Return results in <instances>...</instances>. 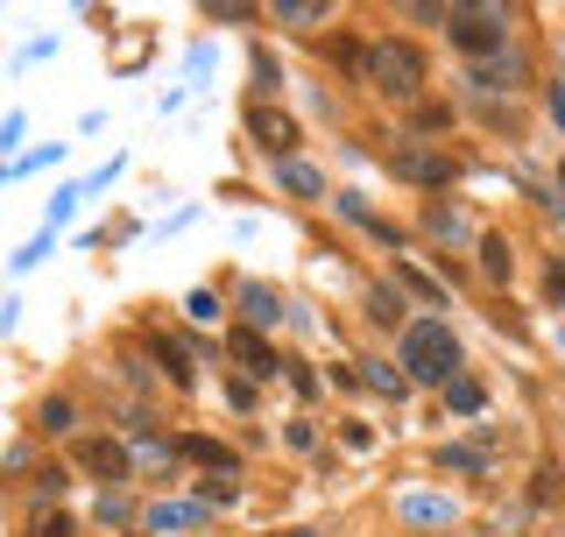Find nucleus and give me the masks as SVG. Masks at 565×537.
<instances>
[{"label": "nucleus", "instance_id": "1", "mask_svg": "<svg viewBox=\"0 0 565 537\" xmlns=\"http://www.w3.org/2000/svg\"><path fill=\"white\" fill-rule=\"evenodd\" d=\"M459 375V333L446 326V318H411L403 326V382H438L446 389Z\"/></svg>", "mask_w": 565, "mask_h": 537}, {"label": "nucleus", "instance_id": "2", "mask_svg": "<svg viewBox=\"0 0 565 537\" xmlns=\"http://www.w3.org/2000/svg\"><path fill=\"white\" fill-rule=\"evenodd\" d=\"M367 78H375L382 99H417V93H424V50L411 43V35L367 43Z\"/></svg>", "mask_w": 565, "mask_h": 537}, {"label": "nucleus", "instance_id": "3", "mask_svg": "<svg viewBox=\"0 0 565 537\" xmlns=\"http://www.w3.org/2000/svg\"><path fill=\"white\" fill-rule=\"evenodd\" d=\"M446 43L459 50L467 64H481V57H494V50H509V14L502 8H446Z\"/></svg>", "mask_w": 565, "mask_h": 537}, {"label": "nucleus", "instance_id": "4", "mask_svg": "<svg viewBox=\"0 0 565 537\" xmlns=\"http://www.w3.org/2000/svg\"><path fill=\"white\" fill-rule=\"evenodd\" d=\"M78 467H85V474H99V481H114V488H120V481L135 474V453H128L120 439H78Z\"/></svg>", "mask_w": 565, "mask_h": 537}, {"label": "nucleus", "instance_id": "5", "mask_svg": "<svg viewBox=\"0 0 565 537\" xmlns=\"http://www.w3.org/2000/svg\"><path fill=\"white\" fill-rule=\"evenodd\" d=\"M226 347H234V361H241L247 375H255V382L282 375V354H276V347H269V339H262L255 326H234V333H226Z\"/></svg>", "mask_w": 565, "mask_h": 537}, {"label": "nucleus", "instance_id": "6", "mask_svg": "<svg viewBox=\"0 0 565 537\" xmlns=\"http://www.w3.org/2000/svg\"><path fill=\"white\" fill-rule=\"evenodd\" d=\"M247 128H255V141H262V149H276V164L297 149V120L282 114V106H255V114H247Z\"/></svg>", "mask_w": 565, "mask_h": 537}, {"label": "nucleus", "instance_id": "7", "mask_svg": "<svg viewBox=\"0 0 565 537\" xmlns=\"http://www.w3.org/2000/svg\"><path fill=\"white\" fill-rule=\"evenodd\" d=\"M467 78L481 85V93H502V85H509V93H516V85H523V57H516V50H494V57L467 64Z\"/></svg>", "mask_w": 565, "mask_h": 537}, {"label": "nucleus", "instance_id": "8", "mask_svg": "<svg viewBox=\"0 0 565 537\" xmlns=\"http://www.w3.org/2000/svg\"><path fill=\"white\" fill-rule=\"evenodd\" d=\"M141 524H149L156 537H184L191 524H205V509H199V503H170V495H163V503L141 509Z\"/></svg>", "mask_w": 565, "mask_h": 537}, {"label": "nucleus", "instance_id": "9", "mask_svg": "<svg viewBox=\"0 0 565 537\" xmlns=\"http://www.w3.org/2000/svg\"><path fill=\"white\" fill-rule=\"evenodd\" d=\"M170 445H177V460H191V467H205V474H234V453H226L220 439H205V432H184Z\"/></svg>", "mask_w": 565, "mask_h": 537}, {"label": "nucleus", "instance_id": "10", "mask_svg": "<svg viewBox=\"0 0 565 537\" xmlns=\"http://www.w3.org/2000/svg\"><path fill=\"white\" fill-rule=\"evenodd\" d=\"M184 347H191V339H170V333H149V354H156V368H163V375H170V382H177V389H184V382H191V354H184Z\"/></svg>", "mask_w": 565, "mask_h": 537}, {"label": "nucleus", "instance_id": "11", "mask_svg": "<svg viewBox=\"0 0 565 537\" xmlns=\"http://www.w3.org/2000/svg\"><path fill=\"white\" fill-rule=\"evenodd\" d=\"M396 170H411L424 191H438V185H452V177H459V170H452V156H417V149H403V156H396Z\"/></svg>", "mask_w": 565, "mask_h": 537}, {"label": "nucleus", "instance_id": "12", "mask_svg": "<svg viewBox=\"0 0 565 537\" xmlns=\"http://www.w3.org/2000/svg\"><path fill=\"white\" fill-rule=\"evenodd\" d=\"M276 185L290 191V199H326V177H318L311 164H297V156H282V164H276Z\"/></svg>", "mask_w": 565, "mask_h": 537}, {"label": "nucleus", "instance_id": "13", "mask_svg": "<svg viewBox=\"0 0 565 537\" xmlns=\"http://www.w3.org/2000/svg\"><path fill=\"white\" fill-rule=\"evenodd\" d=\"M241 312L255 318V326H282V297H269L262 283H247V291H241Z\"/></svg>", "mask_w": 565, "mask_h": 537}, {"label": "nucleus", "instance_id": "14", "mask_svg": "<svg viewBox=\"0 0 565 537\" xmlns=\"http://www.w3.org/2000/svg\"><path fill=\"white\" fill-rule=\"evenodd\" d=\"M481 268H488V283H509L516 255H509V241H502V234H481Z\"/></svg>", "mask_w": 565, "mask_h": 537}, {"label": "nucleus", "instance_id": "15", "mask_svg": "<svg viewBox=\"0 0 565 537\" xmlns=\"http://www.w3.org/2000/svg\"><path fill=\"white\" fill-rule=\"evenodd\" d=\"M22 537H78V516H64V509H35Z\"/></svg>", "mask_w": 565, "mask_h": 537}, {"label": "nucleus", "instance_id": "16", "mask_svg": "<svg viewBox=\"0 0 565 537\" xmlns=\"http://www.w3.org/2000/svg\"><path fill=\"white\" fill-rule=\"evenodd\" d=\"M326 57L340 64V71H367V43H361V35H332V43H326Z\"/></svg>", "mask_w": 565, "mask_h": 537}, {"label": "nucleus", "instance_id": "17", "mask_svg": "<svg viewBox=\"0 0 565 537\" xmlns=\"http://www.w3.org/2000/svg\"><path fill=\"white\" fill-rule=\"evenodd\" d=\"M446 403L459 410V418H473V410H488V397H481V382H467V375H452V382H446Z\"/></svg>", "mask_w": 565, "mask_h": 537}, {"label": "nucleus", "instance_id": "18", "mask_svg": "<svg viewBox=\"0 0 565 537\" xmlns=\"http://www.w3.org/2000/svg\"><path fill=\"white\" fill-rule=\"evenodd\" d=\"M35 418H43V432H71V424H78V403H71V397H43Z\"/></svg>", "mask_w": 565, "mask_h": 537}, {"label": "nucleus", "instance_id": "19", "mask_svg": "<svg viewBox=\"0 0 565 537\" xmlns=\"http://www.w3.org/2000/svg\"><path fill=\"white\" fill-rule=\"evenodd\" d=\"M367 389H382V397H396V403L411 397V382H403V375L388 368V361H367Z\"/></svg>", "mask_w": 565, "mask_h": 537}, {"label": "nucleus", "instance_id": "20", "mask_svg": "<svg viewBox=\"0 0 565 537\" xmlns=\"http://www.w3.org/2000/svg\"><path fill=\"white\" fill-rule=\"evenodd\" d=\"M99 524H106V530L135 524V509H128V495H120V488H106V495H99Z\"/></svg>", "mask_w": 565, "mask_h": 537}, {"label": "nucleus", "instance_id": "21", "mask_svg": "<svg viewBox=\"0 0 565 537\" xmlns=\"http://www.w3.org/2000/svg\"><path fill=\"white\" fill-rule=\"evenodd\" d=\"M431 241H446V248H459V241H467V227H459V212L431 206Z\"/></svg>", "mask_w": 565, "mask_h": 537}, {"label": "nucleus", "instance_id": "22", "mask_svg": "<svg viewBox=\"0 0 565 537\" xmlns=\"http://www.w3.org/2000/svg\"><path fill=\"white\" fill-rule=\"evenodd\" d=\"M234 474H205V495H199V509H220V503H234Z\"/></svg>", "mask_w": 565, "mask_h": 537}, {"label": "nucleus", "instance_id": "23", "mask_svg": "<svg viewBox=\"0 0 565 537\" xmlns=\"http://www.w3.org/2000/svg\"><path fill=\"white\" fill-rule=\"evenodd\" d=\"M282 22H297V29H305V22H318V14H326V0H282Z\"/></svg>", "mask_w": 565, "mask_h": 537}, {"label": "nucleus", "instance_id": "24", "mask_svg": "<svg viewBox=\"0 0 565 537\" xmlns=\"http://www.w3.org/2000/svg\"><path fill=\"white\" fill-rule=\"evenodd\" d=\"M417 128H424V135H446V128H452V106H424Z\"/></svg>", "mask_w": 565, "mask_h": 537}, {"label": "nucleus", "instance_id": "25", "mask_svg": "<svg viewBox=\"0 0 565 537\" xmlns=\"http://www.w3.org/2000/svg\"><path fill=\"white\" fill-rule=\"evenodd\" d=\"M530 503H537V509H544V503H558V467H544V474H537V488H530Z\"/></svg>", "mask_w": 565, "mask_h": 537}, {"label": "nucleus", "instance_id": "26", "mask_svg": "<svg viewBox=\"0 0 565 537\" xmlns=\"http://www.w3.org/2000/svg\"><path fill=\"white\" fill-rule=\"evenodd\" d=\"M438 467H467V474H473V467H481V453H467V445H446V453H438Z\"/></svg>", "mask_w": 565, "mask_h": 537}, {"label": "nucleus", "instance_id": "27", "mask_svg": "<svg viewBox=\"0 0 565 537\" xmlns=\"http://www.w3.org/2000/svg\"><path fill=\"white\" fill-rule=\"evenodd\" d=\"M226 403H234V410H255V382H241V375H234V382H226Z\"/></svg>", "mask_w": 565, "mask_h": 537}, {"label": "nucleus", "instance_id": "28", "mask_svg": "<svg viewBox=\"0 0 565 537\" xmlns=\"http://www.w3.org/2000/svg\"><path fill=\"white\" fill-rule=\"evenodd\" d=\"M403 276H411V291H417V297H431V304H438V297H446V291H438V283H431V276H424V268H403Z\"/></svg>", "mask_w": 565, "mask_h": 537}, {"label": "nucleus", "instance_id": "29", "mask_svg": "<svg viewBox=\"0 0 565 537\" xmlns=\"http://www.w3.org/2000/svg\"><path fill=\"white\" fill-rule=\"evenodd\" d=\"M544 99H552V128L565 135V78H558V85H552V93H544Z\"/></svg>", "mask_w": 565, "mask_h": 537}, {"label": "nucleus", "instance_id": "30", "mask_svg": "<svg viewBox=\"0 0 565 537\" xmlns=\"http://www.w3.org/2000/svg\"><path fill=\"white\" fill-rule=\"evenodd\" d=\"M558 185H565V164H558Z\"/></svg>", "mask_w": 565, "mask_h": 537}]
</instances>
